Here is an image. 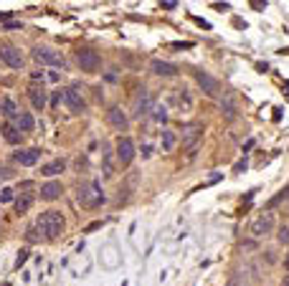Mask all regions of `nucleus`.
Here are the masks:
<instances>
[{
  "instance_id": "obj_1",
  "label": "nucleus",
  "mask_w": 289,
  "mask_h": 286,
  "mask_svg": "<svg viewBox=\"0 0 289 286\" xmlns=\"http://www.w3.org/2000/svg\"><path fill=\"white\" fill-rule=\"evenodd\" d=\"M64 225H66V220H64V215H61L59 210H46V213H41L38 220H36V228H38L49 241L56 238V235H61V233H64Z\"/></svg>"
},
{
  "instance_id": "obj_2",
  "label": "nucleus",
  "mask_w": 289,
  "mask_h": 286,
  "mask_svg": "<svg viewBox=\"0 0 289 286\" xmlns=\"http://www.w3.org/2000/svg\"><path fill=\"white\" fill-rule=\"evenodd\" d=\"M76 203L81 208H97L104 203V195H102V187L97 182H86L76 190Z\"/></svg>"
},
{
  "instance_id": "obj_3",
  "label": "nucleus",
  "mask_w": 289,
  "mask_h": 286,
  "mask_svg": "<svg viewBox=\"0 0 289 286\" xmlns=\"http://www.w3.org/2000/svg\"><path fill=\"white\" fill-rule=\"evenodd\" d=\"M33 59L38 61V64H46V66H66V61H64V54L61 51H54V49H49V46H36L33 49Z\"/></svg>"
},
{
  "instance_id": "obj_4",
  "label": "nucleus",
  "mask_w": 289,
  "mask_h": 286,
  "mask_svg": "<svg viewBox=\"0 0 289 286\" xmlns=\"http://www.w3.org/2000/svg\"><path fill=\"white\" fill-rule=\"evenodd\" d=\"M76 61H79L81 71H89V74L99 71V66H102V56L97 51H91V49H79L76 51Z\"/></svg>"
},
{
  "instance_id": "obj_5",
  "label": "nucleus",
  "mask_w": 289,
  "mask_h": 286,
  "mask_svg": "<svg viewBox=\"0 0 289 286\" xmlns=\"http://www.w3.org/2000/svg\"><path fill=\"white\" fill-rule=\"evenodd\" d=\"M61 97H64L66 107H69L74 114H81V112L86 109V102H84V97H81V91H79V89H74V86H71V89H64V94H61Z\"/></svg>"
},
{
  "instance_id": "obj_6",
  "label": "nucleus",
  "mask_w": 289,
  "mask_h": 286,
  "mask_svg": "<svg viewBox=\"0 0 289 286\" xmlns=\"http://www.w3.org/2000/svg\"><path fill=\"white\" fill-rule=\"evenodd\" d=\"M117 160H119V165H129L134 160V142L129 137L117 139Z\"/></svg>"
},
{
  "instance_id": "obj_7",
  "label": "nucleus",
  "mask_w": 289,
  "mask_h": 286,
  "mask_svg": "<svg viewBox=\"0 0 289 286\" xmlns=\"http://www.w3.org/2000/svg\"><path fill=\"white\" fill-rule=\"evenodd\" d=\"M271 228H274V215H271V213H261V215L251 223V233H254L256 238L271 233Z\"/></svg>"
},
{
  "instance_id": "obj_8",
  "label": "nucleus",
  "mask_w": 289,
  "mask_h": 286,
  "mask_svg": "<svg viewBox=\"0 0 289 286\" xmlns=\"http://www.w3.org/2000/svg\"><path fill=\"white\" fill-rule=\"evenodd\" d=\"M0 59H3L11 69H21L23 66V54L16 46H0Z\"/></svg>"
},
{
  "instance_id": "obj_9",
  "label": "nucleus",
  "mask_w": 289,
  "mask_h": 286,
  "mask_svg": "<svg viewBox=\"0 0 289 286\" xmlns=\"http://www.w3.org/2000/svg\"><path fill=\"white\" fill-rule=\"evenodd\" d=\"M196 81H198V86H201L208 97H216V94H218V89H221V86H218V81H216L208 71H196Z\"/></svg>"
},
{
  "instance_id": "obj_10",
  "label": "nucleus",
  "mask_w": 289,
  "mask_h": 286,
  "mask_svg": "<svg viewBox=\"0 0 289 286\" xmlns=\"http://www.w3.org/2000/svg\"><path fill=\"white\" fill-rule=\"evenodd\" d=\"M201 137H203V124H198V122L188 124L183 129V147H196Z\"/></svg>"
},
{
  "instance_id": "obj_11",
  "label": "nucleus",
  "mask_w": 289,
  "mask_h": 286,
  "mask_svg": "<svg viewBox=\"0 0 289 286\" xmlns=\"http://www.w3.org/2000/svg\"><path fill=\"white\" fill-rule=\"evenodd\" d=\"M107 122H109L114 129H119V132H124L127 124H129V122H127V114H124L119 107H112V109L107 112Z\"/></svg>"
},
{
  "instance_id": "obj_12",
  "label": "nucleus",
  "mask_w": 289,
  "mask_h": 286,
  "mask_svg": "<svg viewBox=\"0 0 289 286\" xmlns=\"http://www.w3.org/2000/svg\"><path fill=\"white\" fill-rule=\"evenodd\" d=\"M153 94L150 91H142L139 97H137V102H134V117H144L148 112H153Z\"/></svg>"
},
{
  "instance_id": "obj_13",
  "label": "nucleus",
  "mask_w": 289,
  "mask_h": 286,
  "mask_svg": "<svg viewBox=\"0 0 289 286\" xmlns=\"http://www.w3.org/2000/svg\"><path fill=\"white\" fill-rule=\"evenodd\" d=\"M150 69H153V74H158V76H175V74H178V66H175V64L160 61V59H155V61L150 64Z\"/></svg>"
},
{
  "instance_id": "obj_14",
  "label": "nucleus",
  "mask_w": 289,
  "mask_h": 286,
  "mask_svg": "<svg viewBox=\"0 0 289 286\" xmlns=\"http://www.w3.org/2000/svg\"><path fill=\"white\" fill-rule=\"evenodd\" d=\"M38 157H41V150H36V147L16 152V162H18V165H26V167L36 165V162H38Z\"/></svg>"
},
{
  "instance_id": "obj_15",
  "label": "nucleus",
  "mask_w": 289,
  "mask_h": 286,
  "mask_svg": "<svg viewBox=\"0 0 289 286\" xmlns=\"http://www.w3.org/2000/svg\"><path fill=\"white\" fill-rule=\"evenodd\" d=\"M61 193H64V187H61V182H56V180H51V182H46V185L41 187V198H43V200H56Z\"/></svg>"
},
{
  "instance_id": "obj_16",
  "label": "nucleus",
  "mask_w": 289,
  "mask_h": 286,
  "mask_svg": "<svg viewBox=\"0 0 289 286\" xmlns=\"http://www.w3.org/2000/svg\"><path fill=\"white\" fill-rule=\"evenodd\" d=\"M64 170H66V162H64V160H51L49 165L41 167V175H46V177H56V175H61Z\"/></svg>"
},
{
  "instance_id": "obj_17",
  "label": "nucleus",
  "mask_w": 289,
  "mask_h": 286,
  "mask_svg": "<svg viewBox=\"0 0 289 286\" xmlns=\"http://www.w3.org/2000/svg\"><path fill=\"white\" fill-rule=\"evenodd\" d=\"M33 200H36V195L33 193H21L18 198H16V213H28L31 210V205H33Z\"/></svg>"
},
{
  "instance_id": "obj_18",
  "label": "nucleus",
  "mask_w": 289,
  "mask_h": 286,
  "mask_svg": "<svg viewBox=\"0 0 289 286\" xmlns=\"http://www.w3.org/2000/svg\"><path fill=\"white\" fill-rule=\"evenodd\" d=\"M16 124H18V127H16L18 132H31L36 122H33V117H31L28 112H21V114L16 117Z\"/></svg>"
},
{
  "instance_id": "obj_19",
  "label": "nucleus",
  "mask_w": 289,
  "mask_h": 286,
  "mask_svg": "<svg viewBox=\"0 0 289 286\" xmlns=\"http://www.w3.org/2000/svg\"><path fill=\"white\" fill-rule=\"evenodd\" d=\"M0 109H3V114L6 117H11V119H16L18 114H21V109H18V104L11 99V97H6L3 102H0Z\"/></svg>"
},
{
  "instance_id": "obj_20",
  "label": "nucleus",
  "mask_w": 289,
  "mask_h": 286,
  "mask_svg": "<svg viewBox=\"0 0 289 286\" xmlns=\"http://www.w3.org/2000/svg\"><path fill=\"white\" fill-rule=\"evenodd\" d=\"M31 102L36 109H43L46 107V91L43 89H31Z\"/></svg>"
},
{
  "instance_id": "obj_21",
  "label": "nucleus",
  "mask_w": 289,
  "mask_h": 286,
  "mask_svg": "<svg viewBox=\"0 0 289 286\" xmlns=\"http://www.w3.org/2000/svg\"><path fill=\"white\" fill-rule=\"evenodd\" d=\"M3 137H6V139H8L11 145H18V142L23 139V134H21V132H18L16 127H6V129H3Z\"/></svg>"
},
{
  "instance_id": "obj_22",
  "label": "nucleus",
  "mask_w": 289,
  "mask_h": 286,
  "mask_svg": "<svg viewBox=\"0 0 289 286\" xmlns=\"http://www.w3.org/2000/svg\"><path fill=\"white\" fill-rule=\"evenodd\" d=\"M221 107L226 109V117H228V119H233V117H236V104H233V99H231V97H226V99L221 102Z\"/></svg>"
},
{
  "instance_id": "obj_23",
  "label": "nucleus",
  "mask_w": 289,
  "mask_h": 286,
  "mask_svg": "<svg viewBox=\"0 0 289 286\" xmlns=\"http://www.w3.org/2000/svg\"><path fill=\"white\" fill-rule=\"evenodd\" d=\"M281 200H289V185H286V187H284V190H281V193H279V195H276V198H271V200H269V205H266V208H274V205H279V203H281Z\"/></svg>"
},
{
  "instance_id": "obj_24",
  "label": "nucleus",
  "mask_w": 289,
  "mask_h": 286,
  "mask_svg": "<svg viewBox=\"0 0 289 286\" xmlns=\"http://www.w3.org/2000/svg\"><path fill=\"white\" fill-rule=\"evenodd\" d=\"M175 147V134L173 132H163V150H173Z\"/></svg>"
},
{
  "instance_id": "obj_25",
  "label": "nucleus",
  "mask_w": 289,
  "mask_h": 286,
  "mask_svg": "<svg viewBox=\"0 0 289 286\" xmlns=\"http://www.w3.org/2000/svg\"><path fill=\"white\" fill-rule=\"evenodd\" d=\"M153 112H155V114H153V119H155V122H165V119H168L165 107H153Z\"/></svg>"
},
{
  "instance_id": "obj_26",
  "label": "nucleus",
  "mask_w": 289,
  "mask_h": 286,
  "mask_svg": "<svg viewBox=\"0 0 289 286\" xmlns=\"http://www.w3.org/2000/svg\"><path fill=\"white\" fill-rule=\"evenodd\" d=\"M11 200H13V190L3 187V190H0V203H11Z\"/></svg>"
},
{
  "instance_id": "obj_27",
  "label": "nucleus",
  "mask_w": 289,
  "mask_h": 286,
  "mask_svg": "<svg viewBox=\"0 0 289 286\" xmlns=\"http://www.w3.org/2000/svg\"><path fill=\"white\" fill-rule=\"evenodd\" d=\"M279 241H281V243H289V230H286V228L279 230Z\"/></svg>"
},
{
  "instance_id": "obj_28",
  "label": "nucleus",
  "mask_w": 289,
  "mask_h": 286,
  "mask_svg": "<svg viewBox=\"0 0 289 286\" xmlns=\"http://www.w3.org/2000/svg\"><path fill=\"white\" fill-rule=\"evenodd\" d=\"M6 177H11V170L3 167V170H0V180H6Z\"/></svg>"
},
{
  "instance_id": "obj_29",
  "label": "nucleus",
  "mask_w": 289,
  "mask_h": 286,
  "mask_svg": "<svg viewBox=\"0 0 289 286\" xmlns=\"http://www.w3.org/2000/svg\"><path fill=\"white\" fill-rule=\"evenodd\" d=\"M163 8L165 11H173V8H178V3H163Z\"/></svg>"
},
{
  "instance_id": "obj_30",
  "label": "nucleus",
  "mask_w": 289,
  "mask_h": 286,
  "mask_svg": "<svg viewBox=\"0 0 289 286\" xmlns=\"http://www.w3.org/2000/svg\"><path fill=\"white\" fill-rule=\"evenodd\" d=\"M228 286H241V283H238V278H236V281H231ZM244 286H246V283H244Z\"/></svg>"
},
{
  "instance_id": "obj_31",
  "label": "nucleus",
  "mask_w": 289,
  "mask_h": 286,
  "mask_svg": "<svg viewBox=\"0 0 289 286\" xmlns=\"http://www.w3.org/2000/svg\"><path fill=\"white\" fill-rule=\"evenodd\" d=\"M284 263H286V266H289V253H286V258H284Z\"/></svg>"
},
{
  "instance_id": "obj_32",
  "label": "nucleus",
  "mask_w": 289,
  "mask_h": 286,
  "mask_svg": "<svg viewBox=\"0 0 289 286\" xmlns=\"http://www.w3.org/2000/svg\"><path fill=\"white\" fill-rule=\"evenodd\" d=\"M284 286H289V276H286V278H284Z\"/></svg>"
}]
</instances>
